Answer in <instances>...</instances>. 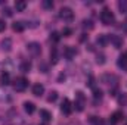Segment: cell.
<instances>
[{
  "mask_svg": "<svg viewBox=\"0 0 127 125\" xmlns=\"http://www.w3.org/2000/svg\"><path fill=\"white\" fill-rule=\"evenodd\" d=\"M114 13L111 12V9H108V7H103L102 9V12H100V21H102V24L103 25H111V24H114Z\"/></svg>",
  "mask_w": 127,
  "mask_h": 125,
  "instance_id": "obj_1",
  "label": "cell"
},
{
  "mask_svg": "<svg viewBox=\"0 0 127 125\" xmlns=\"http://www.w3.org/2000/svg\"><path fill=\"white\" fill-rule=\"evenodd\" d=\"M86 106V96L83 91H77L75 93V102H74V107L77 112H83Z\"/></svg>",
  "mask_w": 127,
  "mask_h": 125,
  "instance_id": "obj_2",
  "label": "cell"
},
{
  "mask_svg": "<svg viewBox=\"0 0 127 125\" xmlns=\"http://www.w3.org/2000/svg\"><path fill=\"white\" fill-rule=\"evenodd\" d=\"M59 16H61V19H64L65 22H71L74 19V12H72L71 7L64 6V7H61V10H59Z\"/></svg>",
  "mask_w": 127,
  "mask_h": 125,
  "instance_id": "obj_3",
  "label": "cell"
},
{
  "mask_svg": "<svg viewBox=\"0 0 127 125\" xmlns=\"http://www.w3.org/2000/svg\"><path fill=\"white\" fill-rule=\"evenodd\" d=\"M27 87H28V81H27V78H24V77H19V78H16L15 81H13V88L16 90V91H25L27 90Z\"/></svg>",
  "mask_w": 127,
  "mask_h": 125,
  "instance_id": "obj_4",
  "label": "cell"
},
{
  "mask_svg": "<svg viewBox=\"0 0 127 125\" xmlns=\"http://www.w3.org/2000/svg\"><path fill=\"white\" fill-rule=\"evenodd\" d=\"M27 52L31 55V56H40L41 55V47L38 43L32 41V43H28L27 44Z\"/></svg>",
  "mask_w": 127,
  "mask_h": 125,
  "instance_id": "obj_5",
  "label": "cell"
},
{
  "mask_svg": "<svg viewBox=\"0 0 127 125\" xmlns=\"http://www.w3.org/2000/svg\"><path fill=\"white\" fill-rule=\"evenodd\" d=\"M72 109H74V104L71 103V100L69 99H64L62 103H61V112L64 115H71Z\"/></svg>",
  "mask_w": 127,
  "mask_h": 125,
  "instance_id": "obj_6",
  "label": "cell"
},
{
  "mask_svg": "<svg viewBox=\"0 0 127 125\" xmlns=\"http://www.w3.org/2000/svg\"><path fill=\"white\" fill-rule=\"evenodd\" d=\"M75 55H77V50H75L74 47H71V46H65V47H64V56H65L68 61H71L72 58H75Z\"/></svg>",
  "mask_w": 127,
  "mask_h": 125,
  "instance_id": "obj_7",
  "label": "cell"
},
{
  "mask_svg": "<svg viewBox=\"0 0 127 125\" xmlns=\"http://www.w3.org/2000/svg\"><path fill=\"white\" fill-rule=\"evenodd\" d=\"M108 43H109V35H106V34H99V35H97L96 44H97L99 47H105Z\"/></svg>",
  "mask_w": 127,
  "mask_h": 125,
  "instance_id": "obj_8",
  "label": "cell"
},
{
  "mask_svg": "<svg viewBox=\"0 0 127 125\" xmlns=\"http://www.w3.org/2000/svg\"><path fill=\"white\" fill-rule=\"evenodd\" d=\"M0 49L3 52H10L12 50V40L10 38H3L0 41Z\"/></svg>",
  "mask_w": 127,
  "mask_h": 125,
  "instance_id": "obj_9",
  "label": "cell"
},
{
  "mask_svg": "<svg viewBox=\"0 0 127 125\" xmlns=\"http://www.w3.org/2000/svg\"><path fill=\"white\" fill-rule=\"evenodd\" d=\"M105 84H114V85H117L115 83H117V77L115 75H111V74H105V75H102V78H100Z\"/></svg>",
  "mask_w": 127,
  "mask_h": 125,
  "instance_id": "obj_10",
  "label": "cell"
},
{
  "mask_svg": "<svg viewBox=\"0 0 127 125\" xmlns=\"http://www.w3.org/2000/svg\"><path fill=\"white\" fill-rule=\"evenodd\" d=\"M109 41L114 44V47H117V49H120L121 46H123V38L120 37V35H109Z\"/></svg>",
  "mask_w": 127,
  "mask_h": 125,
  "instance_id": "obj_11",
  "label": "cell"
},
{
  "mask_svg": "<svg viewBox=\"0 0 127 125\" xmlns=\"http://www.w3.org/2000/svg\"><path fill=\"white\" fill-rule=\"evenodd\" d=\"M123 118H124L123 112H121V110H115V112H114V113L111 115V122H112V124L121 122V121H123Z\"/></svg>",
  "mask_w": 127,
  "mask_h": 125,
  "instance_id": "obj_12",
  "label": "cell"
},
{
  "mask_svg": "<svg viewBox=\"0 0 127 125\" xmlns=\"http://www.w3.org/2000/svg\"><path fill=\"white\" fill-rule=\"evenodd\" d=\"M43 93H44V87H43L40 83H37V84L32 85V94H34V96L40 97V96H43Z\"/></svg>",
  "mask_w": 127,
  "mask_h": 125,
  "instance_id": "obj_13",
  "label": "cell"
},
{
  "mask_svg": "<svg viewBox=\"0 0 127 125\" xmlns=\"http://www.w3.org/2000/svg\"><path fill=\"white\" fill-rule=\"evenodd\" d=\"M117 65H118L123 71H126V72H127V52L124 53V55H121V56L118 58V62H117Z\"/></svg>",
  "mask_w": 127,
  "mask_h": 125,
  "instance_id": "obj_14",
  "label": "cell"
},
{
  "mask_svg": "<svg viewBox=\"0 0 127 125\" xmlns=\"http://www.w3.org/2000/svg\"><path fill=\"white\" fill-rule=\"evenodd\" d=\"M24 110L28 113V115H32L35 112V104L32 102H24Z\"/></svg>",
  "mask_w": 127,
  "mask_h": 125,
  "instance_id": "obj_15",
  "label": "cell"
},
{
  "mask_svg": "<svg viewBox=\"0 0 127 125\" xmlns=\"http://www.w3.org/2000/svg\"><path fill=\"white\" fill-rule=\"evenodd\" d=\"M40 118L43 119V122H49V121H52V113L46 109H41L40 110Z\"/></svg>",
  "mask_w": 127,
  "mask_h": 125,
  "instance_id": "obj_16",
  "label": "cell"
},
{
  "mask_svg": "<svg viewBox=\"0 0 127 125\" xmlns=\"http://www.w3.org/2000/svg\"><path fill=\"white\" fill-rule=\"evenodd\" d=\"M10 83V75H9V72H1L0 74V84L1 85H7Z\"/></svg>",
  "mask_w": 127,
  "mask_h": 125,
  "instance_id": "obj_17",
  "label": "cell"
},
{
  "mask_svg": "<svg viewBox=\"0 0 127 125\" xmlns=\"http://www.w3.org/2000/svg\"><path fill=\"white\" fill-rule=\"evenodd\" d=\"M58 61H59L58 49H56V47H52V49H50V62L55 65V63H58Z\"/></svg>",
  "mask_w": 127,
  "mask_h": 125,
  "instance_id": "obj_18",
  "label": "cell"
},
{
  "mask_svg": "<svg viewBox=\"0 0 127 125\" xmlns=\"http://www.w3.org/2000/svg\"><path fill=\"white\" fill-rule=\"evenodd\" d=\"M25 7H27V3H25L24 0H18V1H15V9H16V12H24Z\"/></svg>",
  "mask_w": 127,
  "mask_h": 125,
  "instance_id": "obj_19",
  "label": "cell"
},
{
  "mask_svg": "<svg viewBox=\"0 0 127 125\" xmlns=\"http://www.w3.org/2000/svg\"><path fill=\"white\" fill-rule=\"evenodd\" d=\"M24 28H25V27H24V24H22V22H19V21L12 24V30H13L15 32H22V31H24Z\"/></svg>",
  "mask_w": 127,
  "mask_h": 125,
  "instance_id": "obj_20",
  "label": "cell"
},
{
  "mask_svg": "<svg viewBox=\"0 0 127 125\" xmlns=\"http://www.w3.org/2000/svg\"><path fill=\"white\" fill-rule=\"evenodd\" d=\"M19 69H21L22 72H30V71H31V62H30V61H24V62L21 63Z\"/></svg>",
  "mask_w": 127,
  "mask_h": 125,
  "instance_id": "obj_21",
  "label": "cell"
},
{
  "mask_svg": "<svg viewBox=\"0 0 127 125\" xmlns=\"http://www.w3.org/2000/svg\"><path fill=\"white\" fill-rule=\"evenodd\" d=\"M90 124L92 125H105V122H103V119L102 118H97V116H90Z\"/></svg>",
  "mask_w": 127,
  "mask_h": 125,
  "instance_id": "obj_22",
  "label": "cell"
},
{
  "mask_svg": "<svg viewBox=\"0 0 127 125\" xmlns=\"http://www.w3.org/2000/svg\"><path fill=\"white\" fill-rule=\"evenodd\" d=\"M56 99H58V91H50L49 96H47V102H49V103L56 102Z\"/></svg>",
  "mask_w": 127,
  "mask_h": 125,
  "instance_id": "obj_23",
  "label": "cell"
},
{
  "mask_svg": "<svg viewBox=\"0 0 127 125\" xmlns=\"http://www.w3.org/2000/svg\"><path fill=\"white\" fill-rule=\"evenodd\" d=\"M118 9H120L121 13L123 12H127V0H120L118 1Z\"/></svg>",
  "mask_w": 127,
  "mask_h": 125,
  "instance_id": "obj_24",
  "label": "cell"
},
{
  "mask_svg": "<svg viewBox=\"0 0 127 125\" xmlns=\"http://www.w3.org/2000/svg\"><path fill=\"white\" fill-rule=\"evenodd\" d=\"M50 40L53 41V43H58L59 40H61V34L58 31H53L52 34H50Z\"/></svg>",
  "mask_w": 127,
  "mask_h": 125,
  "instance_id": "obj_25",
  "label": "cell"
},
{
  "mask_svg": "<svg viewBox=\"0 0 127 125\" xmlns=\"http://www.w3.org/2000/svg\"><path fill=\"white\" fill-rule=\"evenodd\" d=\"M93 22L90 21V19H84L83 21V28H89V30H93Z\"/></svg>",
  "mask_w": 127,
  "mask_h": 125,
  "instance_id": "obj_26",
  "label": "cell"
},
{
  "mask_svg": "<svg viewBox=\"0 0 127 125\" xmlns=\"http://www.w3.org/2000/svg\"><path fill=\"white\" fill-rule=\"evenodd\" d=\"M105 62H106V61H105V55H103V53H99V55L96 56V63H97V65H103Z\"/></svg>",
  "mask_w": 127,
  "mask_h": 125,
  "instance_id": "obj_27",
  "label": "cell"
},
{
  "mask_svg": "<svg viewBox=\"0 0 127 125\" xmlns=\"http://www.w3.org/2000/svg\"><path fill=\"white\" fill-rule=\"evenodd\" d=\"M93 97H95V100H100L102 99V90L100 88H93Z\"/></svg>",
  "mask_w": 127,
  "mask_h": 125,
  "instance_id": "obj_28",
  "label": "cell"
},
{
  "mask_svg": "<svg viewBox=\"0 0 127 125\" xmlns=\"http://www.w3.org/2000/svg\"><path fill=\"white\" fill-rule=\"evenodd\" d=\"M41 4H43L44 9H52V7H53V1H52V0H43Z\"/></svg>",
  "mask_w": 127,
  "mask_h": 125,
  "instance_id": "obj_29",
  "label": "cell"
},
{
  "mask_svg": "<svg viewBox=\"0 0 127 125\" xmlns=\"http://www.w3.org/2000/svg\"><path fill=\"white\" fill-rule=\"evenodd\" d=\"M62 35L64 37H71V35H72V30H71L69 27H65L62 30Z\"/></svg>",
  "mask_w": 127,
  "mask_h": 125,
  "instance_id": "obj_30",
  "label": "cell"
},
{
  "mask_svg": "<svg viewBox=\"0 0 127 125\" xmlns=\"http://www.w3.org/2000/svg\"><path fill=\"white\" fill-rule=\"evenodd\" d=\"M3 15H6V16H12L13 15V12H12V9L10 7H7V6H4L3 7V12H1Z\"/></svg>",
  "mask_w": 127,
  "mask_h": 125,
  "instance_id": "obj_31",
  "label": "cell"
},
{
  "mask_svg": "<svg viewBox=\"0 0 127 125\" xmlns=\"http://www.w3.org/2000/svg\"><path fill=\"white\" fill-rule=\"evenodd\" d=\"M127 102V94H121V96H120V97H118V103H120V104H123V103H126Z\"/></svg>",
  "mask_w": 127,
  "mask_h": 125,
  "instance_id": "obj_32",
  "label": "cell"
},
{
  "mask_svg": "<svg viewBox=\"0 0 127 125\" xmlns=\"http://www.w3.org/2000/svg\"><path fill=\"white\" fill-rule=\"evenodd\" d=\"M4 30H6V22L3 19H0V32H3Z\"/></svg>",
  "mask_w": 127,
  "mask_h": 125,
  "instance_id": "obj_33",
  "label": "cell"
},
{
  "mask_svg": "<svg viewBox=\"0 0 127 125\" xmlns=\"http://www.w3.org/2000/svg\"><path fill=\"white\" fill-rule=\"evenodd\" d=\"M93 83H95V78H93V77H90V78H89V83H87V85H89V87H93Z\"/></svg>",
  "mask_w": 127,
  "mask_h": 125,
  "instance_id": "obj_34",
  "label": "cell"
},
{
  "mask_svg": "<svg viewBox=\"0 0 127 125\" xmlns=\"http://www.w3.org/2000/svg\"><path fill=\"white\" fill-rule=\"evenodd\" d=\"M58 80H59V81H62V80H65V75H64V74H61V75H59V78H58Z\"/></svg>",
  "mask_w": 127,
  "mask_h": 125,
  "instance_id": "obj_35",
  "label": "cell"
},
{
  "mask_svg": "<svg viewBox=\"0 0 127 125\" xmlns=\"http://www.w3.org/2000/svg\"><path fill=\"white\" fill-rule=\"evenodd\" d=\"M71 125H81V124H78V122H74V124H71Z\"/></svg>",
  "mask_w": 127,
  "mask_h": 125,
  "instance_id": "obj_36",
  "label": "cell"
},
{
  "mask_svg": "<svg viewBox=\"0 0 127 125\" xmlns=\"http://www.w3.org/2000/svg\"><path fill=\"white\" fill-rule=\"evenodd\" d=\"M43 125H44V124H43Z\"/></svg>",
  "mask_w": 127,
  "mask_h": 125,
  "instance_id": "obj_37",
  "label": "cell"
}]
</instances>
